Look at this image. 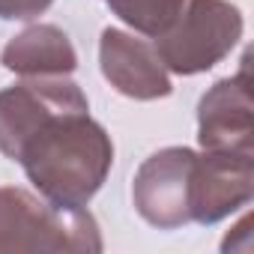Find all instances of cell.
I'll list each match as a JSON object with an SVG mask.
<instances>
[{
	"label": "cell",
	"instance_id": "obj_6",
	"mask_svg": "<svg viewBox=\"0 0 254 254\" xmlns=\"http://www.w3.org/2000/svg\"><path fill=\"white\" fill-rule=\"evenodd\" d=\"M197 144L200 150L254 156V102L248 57L230 78L215 81L197 102Z\"/></svg>",
	"mask_w": 254,
	"mask_h": 254
},
{
	"label": "cell",
	"instance_id": "obj_10",
	"mask_svg": "<svg viewBox=\"0 0 254 254\" xmlns=\"http://www.w3.org/2000/svg\"><path fill=\"white\" fill-rule=\"evenodd\" d=\"M102 3L135 33L156 39L177 18L183 0H102Z\"/></svg>",
	"mask_w": 254,
	"mask_h": 254
},
{
	"label": "cell",
	"instance_id": "obj_11",
	"mask_svg": "<svg viewBox=\"0 0 254 254\" xmlns=\"http://www.w3.org/2000/svg\"><path fill=\"white\" fill-rule=\"evenodd\" d=\"M54 0H0V21H33Z\"/></svg>",
	"mask_w": 254,
	"mask_h": 254
},
{
	"label": "cell",
	"instance_id": "obj_9",
	"mask_svg": "<svg viewBox=\"0 0 254 254\" xmlns=\"http://www.w3.org/2000/svg\"><path fill=\"white\" fill-rule=\"evenodd\" d=\"M0 63L18 78L72 75L78 69V51L57 24H30L3 45Z\"/></svg>",
	"mask_w": 254,
	"mask_h": 254
},
{
	"label": "cell",
	"instance_id": "obj_7",
	"mask_svg": "<svg viewBox=\"0 0 254 254\" xmlns=\"http://www.w3.org/2000/svg\"><path fill=\"white\" fill-rule=\"evenodd\" d=\"M90 105L84 90L69 75L21 78L12 87L0 90V153L15 159L18 147L36 126L66 108Z\"/></svg>",
	"mask_w": 254,
	"mask_h": 254
},
{
	"label": "cell",
	"instance_id": "obj_1",
	"mask_svg": "<svg viewBox=\"0 0 254 254\" xmlns=\"http://www.w3.org/2000/svg\"><path fill=\"white\" fill-rule=\"evenodd\" d=\"M12 162L24 168V177L48 203L84 209L111 174L114 141L90 117V105H78L45 117Z\"/></svg>",
	"mask_w": 254,
	"mask_h": 254
},
{
	"label": "cell",
	"instance_id": "obj_5",
	"mask_svg": "<svg viewBox=\"0 0 254 254\" xmlns=\"http://www.w3.org/2000/svg\"><path fill=\"white\" fill-rule=\"evenodd\" d=\"M254 197V156L200 150L189 180L191 224H218Z\"/></svg>",
	"mask_w": 254,
	"mask_h": 254
},
{
	"label": "cell",
	"instance_id": "obj_8",
	"mask_svg": "<svg viewBox=\"0 0 254 254\" xmlns=\"http://www.w3.org/2000/svg\"><path fill=\"white\" fill-rule=\"evenodd\" d=\"M99 69L105 81L126 99L153 102L171 96V72L156 54L153 42L120 27H105L99 39Z\"/></svg>",
	"mask_w": 254,
	"mask_h": 254
},
{
	"label": "cell",
	"instance_id": "obj_4",
	"mask_svg": "<svg viewBox=\"0 0 254 254\" xmlns=\"http://www.w3.org/2000/svg\"><path fill=\"white\" fill-rule=\"evenodd\" d=\"M194 156L197 153L189 147H165L144 159V165L135 171L132 203L147 224L159 230H177L191 224L189 180Z\"/></svg>",
	"mask_w": 254,
	"mask_h": 254
},
{
	"label": "cell",
	"instance_id": "obj_3",
	"mask_svg": "<svg viewBox=\"0 0 254 254\" xmlns=\"http://www.w3.org/2000/svg\"><path fill=\"white\" fill-rule=\"evenodd\" d=\"M242 12L230 0H183L177 18L153 39L174 75H200L218 66L242 39Z\"/></svg>",
	"mask_w": 254,
	"mask_h": 254
},
{
	"label": "cell",
	"instance_id": "obj_2",
	"mask_svg": "<svg viewBox=\"0 0 254 254\" xmlns=\"http://www.w3.org/2000/svg\"><path fill=\"white\" fill-rule=\"evenodd\" d=\"M105 248L99 221L87 209H66L18 186H0V251H72Z\"/></svg>",
	"mask_w": 254,
	"mask_h": 254
}]
</instances>
